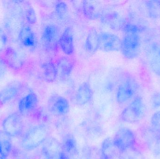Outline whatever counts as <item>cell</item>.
I'll return each instance as SVG.
<instances>
[{
	"mask_svg": "<svg viewBox=\"0 0 160 159\" xmlns=\"http://www.w3.org/2000/svg\"><path fill=\"white\" fill-rule=\"evenodd\" d=\"M138 89L137 81L128 77L120 83L118 88L117 100L119 104H123L128 101L134 97Z\"/></svg>",
	"mask_w": 160,
	"mask_h": 159,
	"instance_id": "52a82bcc",
	"label": "cell"
},
{
	"mask_svg": "<svg viewBox=\"0 0 160 159\" xmlns=\"http://www.w3.org/2000/svg\"><path fill=\"white\" fill-rule=\"evenodd\" d=\"M18 39L23 46L29 48L34 47L37 44L35 34L30 25L24 23L18 35Z\"/></svg>",
	"mask_w": 160,
	"mask_h": 159,
	"instance_id": "d6986e66",
	"label": "cell"
},
{
	"mask_svg": "<svg viewBox=\"0 0 160 159\" xmlns=\"http://www.w3.org/2000/svg\"><path fill=\"white\" fill-rule=\"evenodd\" d=\"M145 5L148 15L151 18L160 19V0L146 1Z\"/></svg>",
	"mask_w": 160,
	"mask_h": 159,
	"instance_id": "4316f807",
	"label": "cell"
},
{
	"mask_svg": "<svg viewBox=\"0 0 160 159\" xmlns=\"http://www.w3.org/2000/svg\"><path fill=\"white\" fill-rule=\"evenodd\" d=\"M91 151L89 147L79 148L76 152L69 156H66L64 153L63 159H91Z\"/></svg>",
	"mask_w": 160,
	"mask_h": 159,
	"instance_id": "f1b7e54d",
	"label": "cell"
},
{
	"mask_svg": "<svg viewBox=\"0 0 160 159\" xmlns=\"http://www.w3.org/2000/svg\"><path fill=\"white\" fill-rule=\"evenodd\" d=\"M42 159H63L64 151L62 143L53 137L48 138L41 149Z\"/></svg>",
	"mask_w": 160,
	"mask_h": 159,
	"instance_id": "ba28073f",
	"label": "cell"
},
{
	"mask_svg": "<svg viewBox=\"0 0 160 159\" xmlns=\"http://www.w3.org/2000/svg\"><path fill=\"white\" fill-rule=\"evenodd\" d=\"M12 148V141L9 135L3 130L0 131V155L6 159Z\"/></svg>",
	"mask_w": 160,
	"mask_h": 159,
	"instance_id": "603a6c76",
	"label": "cell"
},
{
	"mask_svg": "<svg viewBox=\"0 0 160 159\" xmlns=\"http://www.w3.org/2000/svg\"><path fill=\"white\" fill-rule=\"evenodd\" d=\"M38 100L37 95L33 92H30L20 100L18 110L20 114L27 116L31 114L37 107Z\"/></svg>",
	"mask_w": 160,
	"mask_h": 159,
	"instance_id": "e0dca14e",
	"label": "cell"
},
{
	"mask_svg": "<svg viewBox=\"0 0 160 159\" xmlns=\"http://www.w3.org/2000/svg\"><path fill=\"white\" fill-rule=\"evenodd\" d=\"M75 59L71 56H62L57 60L56 63L58 74L62 78L69 76L75 67Z\"/></svg>",
	"mask_w": 160,
	"mask_h": 159,
	"instance_id": "ac0fdd59",
	"label": "cell"
},
{
	"mask_svg": "<svg viewBox=\"0 0 160 159\" xmlns=\"http://www.w3.org/2000/svg\"><path fill=\"white\" fill-rule=\"evenodd\" d=\"M48 108L51 114L56 116H62L67 115L70 110L68 101L63 96L53 94L49 98Z\"/></svg>",
	"mask_w": 160,
	"mask_h": 159,
	"instance_id": "30bf717a",
	"label": "cell"
},
{
	"mask_svg": "<svg viewBox=\"0 0 160 159\" xmlns=\"http://www.w3.org/2000/svg\"><path fill=\"white\" fill-rule=\"evenodd\" d=\"M0 159H6L3 157H2L1 155H0Z\"/></svg>",
	"mask_w": 160,
	"mask_h": 159,
	"instance_id": "d590c367",
	"label": "cell"
},
{
	"mask_svg": "<svg viewBox=\"0 0 160 159\" xmlns=\"http://www.w3.org/2000/svg\"><path fill=\"white\" fill-rule=\"evenodd\" d=\"M1 58L3 59L7 66L14 71H20L24 65V61L22 57L13 48H6L3 51Z\"/></svg>",
	"mask_w": 160,
	"mask_h": 159,
	"instance_id": "5bb4252c",
	"label": "cell"
},
{
	"mask_svg": "<svg viewBox=\"0 0 160 159\" xmlns=\"http://www.w3.org/2000/svg\"><path fill=\"white\" fill-rule=\"evenodd\" d=\"M48 130L45 126L38 125L29 130L22 138L21 145L25 151L34 150L48 139Z\"/></svg>",
	"mask_w": 160,
	"mask_h": 159,
	"instance_id": "7a4b0ae2",
	"label": "cell"
},
{
	"mask_svg": "<svg viewBox=\"0 0 160 159\" xmlns=\"http://www.w3.org/2000/svg\"><path fill=\"white\" fill-rule=\"evenodd\" d=\"M93 94V90L89 83L83 82L80 85L76 94L77 104L80 106H83L87 104L91 101Z\"/></svg>",
	"mask_w": 160,
	"mask_h": 159,
	"instance_id": "ffe728a7",
	"label": "cell"
},
{
	"mask_svg": "<svg viewBox=\"0 0 160 159\" xmlns=\"http://www.w3.org/2000/svg\"><path fill=\"white\" fill-rule=\"evenodd\" d=\"M54 9L57 18L62 21H65L69 16V9L66 3L62 1H56Z\"/></svg>",
	"mask_w": 160,
	"mask_h": 159,
	"instance_id": "83f0119b",
	"label": "cell"
},
{
	"mask_svg": "<svg viewBox=\"0 0 160 159\" xmlns=\"http://www.w3.org/2000/svg\"><path fill=\"white\" fill-rule=\"evenodd\" d=\"M112 141L116 148L119 152L123 153L134 147L136 143V135L129 128L122 127L117 132Z\"/></svg>",
	"mask_w": 160,
	"mask_h": 159,
	"instance_id": "5b68a950",
	"label": "cell"
},
{
	"mask_svg": "<svg viewBox=\"0 0 160 159\" xmlns=\"http://www.w3.org/2000/svg\"><path fill=\"white\" fill-rule=\"evenodd\" d=\"M141 45L140 33H126L121 39L120 50L124 58L128 59H133L140 54Z\"/></svg>",
	"mask_w": 160,
	"mask_h": 159,
	"instance_id": "277c9868",
	"label": "cell"
},
{
	"mask_svg": "<svg viewBox=\"0 0 160 159\" xmlns=\"http://www.w3.org/2000/svg\"><path fill=\"white\" fill-rule=\"evenodd\" d=\"M159 93H160V92H159Z\"/></svg>",
	"mask_w": 160,
	"mask_h": 159,
	"instance_id": "8d00e7d4",
	"label": "cell"
},
{
	"mask_svg": "<svg viewBox=\"0 0 160 159\" xmlns=\"http://www.w3.org/2000/svg\"><path fill=\"white\" fill-rule=\"evenodd\" d=\"M150 127L155 132L160 134V111H157L152 115Z\"/></svg>",
	"mask_w": 160,
	"mask_h": 159,
	"instance_id": "4dcf8cb0",
	"label": "cell"
},
{
	"mask_svg": "<svg viewBox=\"0 0 160 159\" xmlns=\"http://www.w3.org/2000/svg\"><path fill=\"white\" fill-rule=\"evenodd\" d=\"M22 87V84L20 81L10 82L0 91V104H4L16 98Z\"/></svg>",
	"mask_w": 160,
	"mask_h": 159,
	"instance_id": "2e32d148",
	"label": "cell"
},
{
	"mask_svg": "<svg viewBox=\"0 0 160 159\" xmlns=\"http://www.w3.org/2000/svg\"><path fill=\"white\" fill-rule=\"evenodd\" d=\"M151 106L153 109H156L160 107V95L159 92L154 93L150 99Z\"/></svg>",
	"mask_w": 160,
	"mask_h": 159,
	"instance_id": "836d02e7",
	"label": "cell"
},
{
	"mask_svg": "<svg viewBox=\"0 0 160 159\" xmlns=\"http://www.w3.org/2000/svg\"><path fill=\"white\" fill-rule=\"evenodd\" d=\"M146 55L150 70L160 77V43L150 44L147 49Z\"/></svg>",
	"mask_w": 160,
	"mask_h": 159,
	"instance_id": "7c38bea8",
	"label": "cell"
},
{
	"mask_svg": "<svg viewBox=\"0 0 160 159\" xmlns=\"http://www.w3.org/2000/svg\"><path fill=\"white\" fill-rule=\"evenodd\" d=\"M146 108L142 98L138 96L122 111L120 119L123 122L135 123L142 120L146 116Z\"/></svg>",
	"mask_w": 160,
	"mask_h": 159,
	"instance_id": "3957f363",
	"label": "cell"
},
{
	"mask_svg": "<svg viewBox=\"0 0 160 159\" xmlns=\"http://www.w3.org/2000/svg\"><path fill=\"white\" fill-rule=\"evenodd\" d=\"M7 43L8 36L6 33L0 27V53L6 49Z\"/></svg>",
	"mask_w": 160,
	"mask_h": 159,
	"instance_id": "d6a6232c",
	"label": "cell"
},
{
	"mask_svg": "<svg viewBox=\"0 0 160 159\" xmlns=\"http://www.w3.org/2000/svg\"><path fill=\"white\" fill-rule=\"evenodd\" d=\"M6 13L4 18V25L8 33L13 38L18 37L23 26L25 17L24 11L21 5L22 1L4 2Z\"/></svg>",
	"mask_w": 160,
	"mask_h": 159,
	"instance_id": "6da1fadb",
	"label": "cell"
},
{
	"mask_svg": "<svg viewBox=\"0 0 160 159\" xmlns=\"http://www.w3.org/2000/svg\"><path fill=\"white\" fill-rule=\"evenodd\" d=\"M85 46L87 51L91 54L98 49V33L95 29H91L88 31Z\"/></svg>",
	"mask_w": 160,
	"mask_h": 159,
	"instance_id": "44dd1931",
	"label": "cell"
},
{
	"mask_svg": "<svg viewBox=\"0 0 160 159\" xmlns=\"http://www.w3.org/2000/svg\"><path fill=\"white\" fill-rule=\"evenodd\" d=\"M62 34L59 27L54 24L46 25L41 34V42L48 51H54L59 46V41Z\"/></svg>",
	"mask_w": 160,
	"mask_h": 159,
	"instance_id": "8992f818",
	"label": "cell"
},
{
	"mask_svg": "<svg viewBox=\"0 0 160 159\" xmlns=\"http://www.w3.org/2000/svg\"><path fill=\"white\" fill-rule=\"evenodd\" d=\"M44 79L48 83L55 81L58 75V70L56 64L52 61L44 63L42 65Z\"/></svg>",
	"mask_w": 160,
	"mask_h": 159,
	"instance_id": "7402d4cb",
	"label": "cell"
},
{
	"mask_svg": "<svg viewBox=\"0 0 160 159\" xmlns=\"http://www.w3.org/2000/svg\"><path fill=\"white\" fill-rule=\"evenodd\" d=\"M118 151L114 145L113 141L110 138L104 140L102 143L101 150V159H113Z\"/></svg>",
	"mask_w": 160,
	"mask_h": 159,
	"instance_id": "cb8c5ba5",
	"label": "cell"
},
{
	"mask_svg": "<svg viewBox=\"0 0 160 159\" xmlns=\"http://www.w3.org/2000/svg\"><path fill=\"white\" fill-rule=\"evenodd\" d=\"M121 39L116 35L108 32L98 34V49L110 52L120 50Z\"/></svg>",
	"mask_w": 160,
	"mask_h": 159,
	"instance_id": "9c48e42d",
	"label": "cell"
},
{
	"mask_svg": "<svg viewBox=\"0 0 160 159\" xmlns=\"http://www.w3.org/2000/svg\"><path fill=\"white\" fill-rule=\"evenodd\" d=\"M62 144L64 155L66 156L73 154L79 148L77 141L72 135H68L65 136Z\"/></svg>",
	"mask_w": 160,
	"mask_h": 159,
	"instance_id": "484cf974",
	"label": "cell"
},
{
	"mask_svg": "<svg viewBox=\"0 0 160 159\" xmlns=\"http://www.w3.org/2000/svg\"><path fill=\"white\" fill-rule=\"evenodd\" d=\"M4 131L10 137H18L23 130L22 119L20 114L14 113L6 118L2 122Z\"/></svg>",
	"mask_w": 160,
	"mask_h": 159,
	"instance_id": "8fae6325",
	"label": "cell"
},
{
	"mask_svg": "<svg viewBox=\"0 0 160 159\" xmlns=\"http://www.w3.org/2000/svg\"><path fill=\"white\" fill-rule=\"evenodd\" d=\"M25 9L24 10L25 18L27 22L30 24H34L37 21L36 13L32 7L30 5L25 4Z\"/></svg>",
	"mask_w": 160,
	"mask_h": 159,
	"instance_id": "f546056e",
	"label": "cell"
},
{
	"mask_svg": "<svg viewBox=\"0 0 160 159\" xmlns=\"http://www.w3.org/2000/svg\"><path fill=\"white\" fill-rule=\"evenodd\" d=\"M7 65L3 59L0 57V78L4 74L6 69Z\"/></svg>",
	"mask_w": 160,
	"mask_h": 159,
	"instance_id": "e575fe53",
	"label": "cell"
},
{
	"mask_svg": "<svg viewBox=\"0 0 160 159\" xmlns=\"http://www.w3.org/2000/svg\"><path fill=\"white\" fill-rule=\"evenodd\" d=\"M124 153H127L125 159H145L141 152L134 149V147Z\"/></svg>",
	"mask_w": 160,
	"mask_h": 159,
	"instance_id": "1f68e13d",
	"label": "cell"
},
{
	"mask_svg": "<svg viewBox=\"0 0 160 159\" xmlns=\"http://www.w3.org/2000/svg\"><path fill=\"white\" fill-rule=\"evenodd\" d=\"M142 134L146 144L153 156L160 159V134L155 132L150 127L143 129Z\"/></svg>",
	"mask_w": 160,
	"mask_h": 159,
	"instance_id": "4fadbf2b",
	"label": "cell"
},
{
	"mask_svg": "<svg viewBox=\"0 0 160 159\" xmlns=\"http://www.w3.org/2000/svg\"><path fill=\"white\" fill-rule=\"evenodd\" d=\"M82 8L84 15L88 19H97L101 16L97 6L91 1H83Z\"/></svg>",
	"mask_w": 160,
	"mask_h": 159,
	"instance_id": "d4e9b609",
	"label": "cell"
},
{
	"mask_svg": "<svg viewBox=\"0 0 160 159\" xmlns=\"http://www.w3.org/2000/svg\"><path fill=\"white\" fill-rule=\"evenodd\" d=\"M59 46L61 49L67 56H71L75 51L74 34L71 27L65 29L60 36Z\"/></svg>",
	"mask_w": 160,
	"mask_h": 159,
	"instance_id": "9a60e30c",
	"label": "cell"
}]
</instances>
